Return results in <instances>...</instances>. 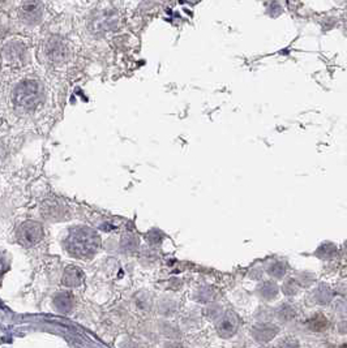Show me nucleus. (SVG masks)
Wrapping results in <instances>:
<instances>
[{
	"label": "nucleus",
	"mask_w": 347,
	"mask_h": 348,
	"mask_svg": "<svg viewBox=\"0 0 347 348\" xmlns=\"http://www.w3.org/2000/svg\"><path fill=\"white\" fill-rule=\"evenodd\" d=\"M12 102L17 109L32 111L42 101V88L38 81L23 80L12 90Z\"/></svg>",
	"instance_id": "nucleus-1"
},
{
	"label": "nucleus",
	"mask_w": 347,
	"mask_h": 348,
	"mask_svg": "<svg viewBox=\"0 0 347 348\" xmlns=\"http://www.w3.org/2000/svg\"><path fill=\"white\" fill-rule=\"evenodd\" d=\"M43 15V6L38 0H26L20 8V19L24 24L36 25L41 21Z\"/></svg>",
	"instance_id": "nucleus-2"
},
{
	"label": "nucleus",
	"mask_w": 347,
	"mask_h": 348,
	"mask_svg": "<svg viewBox=\"0 0 347 348\" xmlns=\"http://www.w3.org/2000/svg\"><path fill=\"white\" fill-rule=\"evenodd\" d=\"M46 55L48 59L54 63H63L69 56V50H68L67 45L61 39L52 38L51 41H48L47 48H46Z\"/></svg>",
	"instance_id": "nucleus-3"
},
{
	"label": "nucleus",
	"mask_w": 347,
	"mask_h": 348,
	"mask_svg": "<svg viewBox=\"0 0 347 348\" xmlns=\"http://www.w3.org/2000/svg\"><path fill=\"white\" fill-rule=\"evenodd\" d=\"M342 348H347V344H344V345H342Z\"/></svg>",
	"instance_id": "nucleus-4"
}]
</instances>
